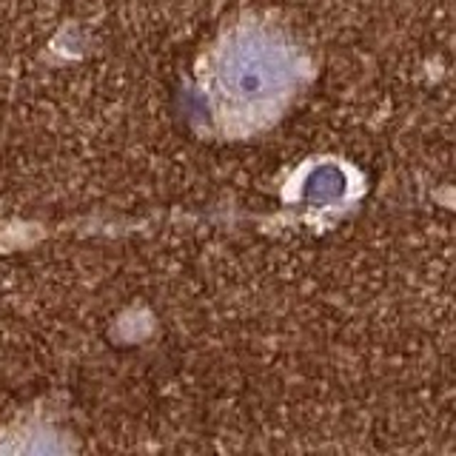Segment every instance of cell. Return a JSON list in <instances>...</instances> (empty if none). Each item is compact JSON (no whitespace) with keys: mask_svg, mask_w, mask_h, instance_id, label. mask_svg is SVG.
Listing matches in <instances>:
<instances>
[{"mask_svg":"<svg viewBox=\"0 0 456 456\" xmlns=\"http://www.w3.org/2000/svg\"><path fill=\"white\" fill-rule=\"evenodd\" d=\"M351 194V177L339 163H320L308 171L303 183V200L317 208L342 203Z\"/></svg>","mask_w":456,"mask_h":456,"instance_id":"cell-2","label":"cell"},{"mask_svg":"<svg viewBox=\"0 0 456 456\" xmlns=\"http://www.w3.org/2000/svg\"><path fill=\"white\" fill-rule=\"evenodd\" d=\"M303 77V61L280 28L242 23L211 54L208 94L214 111L234 132L274 120Z\"/></svg>","mask_w":456,"mask_h":456,"instance_id":"cell-1","label":"cell"}]
</instances>
